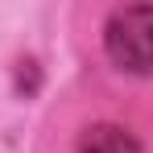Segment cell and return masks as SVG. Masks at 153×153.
Returning a JSON list of instances; mask_svg holds the SVG:
<instances>
[{"mask_svg":"<svg viewBox=\"0 0 153 153\" xmlns=\"http://www.w3.org/2000/svg\"><path fill=\"white\" fill-rule=\"evenodd\" d=\"M108 54L132 75H153V4L116 8L108 21Z\"/></svg>","mask_w":153,"mask_h":153,"instance_id":"cell-1","label":"cell"},{"mask_svg":"<svg viewBox=\"0 0 153 153\" xmlns=\"http://www.w3.org/2000/svg\"><path fill=\"white\" fill-rule=\"evenodd\" d=\"M79 153H141V149H137V141L128 137L124 128H116V124H95V128L83 132Z\"/></svg>","mask_w":153,"mask_h":153,"instance_id":"cell-2","label":"cell"}]
</instances>
